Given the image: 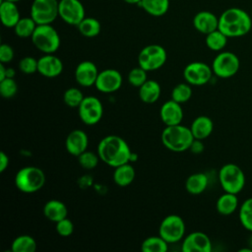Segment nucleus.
Here are the masks:
<instances>
[{
  "label": "nucleus",
  "mask_w": 252,
  "mask_h": 252,
  "mask_svg": "<svg viewBox=\"0 0 252 252\" xmlns=\"http://www.w3.org/2000/svg\"><path fill=\"white\" fill-rule=\"evenodd\" d=\"M100 160L111 167H117L131 160L132 153L127 142L116 135H108L102 138L96 151Z\"/></svg>",
  "instance_id": "1"
},
{
  "label": "nucleus",
  "mask_w": 252,
  "mask_h": 252,
  "mask_svg": "<svg viewBox=\"0 0 252 252\" xmlns=\"http://www.w3.org/2000/svg\"><path fill=\"white\" fill-rule=\"evenodd\" d=\"M251 29L252 17L241 8H228L219 17V30L228 38L244 36Z\"/></svg>",
  "instance_id": "2"
},
{
  "label": "nucleus",
  "mask_w": 252,
  "mask_h": 252,
  "mask_svg": "<svg viewBox=\"0 0 252 252\" xmlns=\"http://www.w3.org/2000/svg\"><path fill=\"white\" fill-rule=\"evenodd\" d=\"M161 143L169 151L174 153L185 152L190 149L194 136L190 127L177 124L165 126L161 132Z\"/></svg>",
  "instance_id": "3"
},
{
  "label": "nucleus",
  "mask_w": 252,
  "mask_h": 252,
  "mask_svg": "<svg viewBox=\"0 0 252 252\" xmlns=\"http://www.w3.org/2000/svg\"><path fill=\"white\" fill-rule=\"evenodd\" d=\"M45 174L37 166L22 167L15 176V185L23 193L31 194L39 191L45 183Z\"/></svg>",
  "instance_id": "4"
},
{
  "label": "nucleus",
  "mask_w": 252,
  "mask_h": 252,
  "mask_svg": "<svg viewBox=\"0 0 252 252\" xmlns=\"http://www.w3.org/2000/svg\"><path fill=\"white\" fill-rule=\"evenodd\" d=\"M31 38L35 48L44 54L54 53L60 46L59 33L51 24L37 25Z\"/></svg>",
  "instance_id": "5"
},
{
  "label": "nucleus",
  "mask_w": 252,
  "mask_h": 252,
  "mask_svg": "<svg viewBox=\"0 0 252 252\" xmlns=\"http://www.w3.org/2000/svg\"><path fill=\"white\" fill-rule=\"evenodd\" d=\"M219 181L224 192L238 194L245 186V174L239 165L225 163L219 170Z\"/></svg>",
  "instance_id": "6"
},
{
  "label": "nucleus",
  "mask_w": 252,
  "mask_h": 252,
  "mask_svg": "<svg viewBox=\"0 0 252 252\" xmlns=\"http://www.w3.org/2000/svg\"><path fill=\"white\" fill-rule=\"evenodd\" d=\"M166 58V51L161 45L150 44L140 51L138 64L147 72L156 71L165 64Z\"/></svg>",
  "instance_id": "7"
},
{
  "label": "nucleus",
  "mask_w": 252,
  "mask_h": 252,
  "mask_svg": "<svg viewBox=\"0 0 252 252\" xmlns=\"http://www.w3.org/2000/svg\"><path fill=\"white\" fill-rule=\"evenodd\" d=\"M59 0H33L30 16L37 25H50L58 17Z\"/></svg>",
  "instance_id": "8"
},
{
  "label": "nucleus",
  "mask_w": 252,
  "mask_h": 252,
  "mask_svg": "<svg viewBox=\"0 0 252 252\" xmlns=\"http://www.w3.org/2000/svg\"><path fill=\"white\" fill-rule=\"evenodd\" d=\"M240 68V60L238 56L231 51H220L213 60V73L222 79L234 76Z\"/></svg>",
  "instance_id": "9"
},
{
  "label": "nucleus",
  "mask_w": 252,
  "mask_h": 252,
  "mask_svg": "<svg viewBox=\"0 0 252 252\" xmlns=\"http://www.w3.org/2000/svg\"><path fill=\"white\" fill-rule=\"evenodd\" d=\"M158 235L168 244L182 240L185 235V223L183 219L177 215L166 216L159 224Z\"/></svg>",
  "instance_id": "10"
},
{
  "label": "nucleus",
  "mask_w": 252,
  "mask_h": 252,
  "mask_svg": "<svg viewBox=\"0 0 252 252\" xmlns=\"http://www.w3.org/2000/svg\"><path fill=\"white\" fill-rule=\"evenodd\" d=\"M213 74L212 66L200 61L189 63L183 70V77L191 86L206 85L211 81Z\"/></svg>",
  "instance_id": "11"
},
{
  "label": "nucleus",
  "mask_w": 252,
  "mask_h": 252,
  "mask_svg": "<svg viewBox=\"0 0 252 252\" xmlns=\"http://www.w3.org/2000/svg\"><path fill=\"white\" fill-rule=\"evenodd\" d=\"M78 113L86 125H95L103 115V106L95 96H87L78 107Z\"/></svg>",
  "instance_id": "12"
},
{
  "label": "nucleus",
  "mask_w": 252,
  "mask_h": 252,
  "mask_svg": "<svg viewBox=\"0 0 252 252\" xmlns=\"http://www.w3.org/2000/svg\"><path fill=\"white\" fill-rule=\"evenodd\" d=\"M58 14L63 22L75 27L86 17L85 7L80 0H59Z\"/></svg>",
  "instance_id": "13"
},
{
  "label": "nucleus",
  "mask_w": 252,
  "mask_h": 252,
  "mask_svg": "<svg viewBox=\"0 0 252 252\" xmlns=\"http://www.w3.org/2000/svg\"><path fill=\"white\" fill-rule=\"evenodd\" d=\"M122 75L115 69H105L98 73L94 87L97 91L110 94L118 91L122 86Z\"/></svg>",
  "instance_id": "14"
},
{
  "label": "nucleus",
  "mask_w": 252,
  "mask_h": 252,
  "mask_svg": "<svg viewBox=\"0 0 252 252\" xmlns=\"http://www.w3.org/2000/svg\"><path fill=\"white\" fill-rule=\"evenodd\" d=\"M181 250L183 252H211L212 241L202 231H193L182 239Z\"/></svg>",
  "instance_id": "15"
},
{
  "label": "nucleus",
  "mask_w": 252,
  "mask_h": 252,
  "mask_svg": "<svg viewBox=\"0 0 252 252\" xmlns=\"http://www.w3.org/2000/svg\"><path fill=\"white\" fill-rule=\"evenodd\" d=\"M98 73L97 67L94 62L89 60L82 61L75 69V80L82 87H92L94 86Z\"/></svg>",
  "instance_id": "16"
},
{
  "label": "nucleus",
  "mask_w": 252,
  "mask_h": 252,
  "mask_svg": "<svg viewBox=\"0 0 252 252\" xmlns=\"http://www.w3.org/2000/svg\"><path fill=\"white\" fill-rule=\"evenodd\" d=\"M159 116L165 126L181 124L183 119L182 106L175 100L169 99L161 105L159 109Z\"/></svg>",
  "instance_id": "17"
},
{
  "label": "nucleus",
  "mask_w": 252,
  "mask_h": 252,
  "mask_svg": "<svg viewBox=\"0 0 252 252\" xmlns=\"http://www.w3.org/2000/svg\"><path fill=\"white\" fill-rule=\"evenodd\" d=\"M89 138L85 131L75 129L71 131L66 137L65 147L67 152L75 157H79L82 153L88 150Z\"/></svg>",
  "instance_id": "18"
},
{
  "label": "nucleus",
  "mask_w": 252,
  "mask_h": 252,
  "mask_svg": "<svg viewBox=\"0 0 252 252\" xmlns=\"http://www.w3.org/2000/svg\"><path fill=\"white\" fill-rule=\"evenodd\" d=\"M38 60L37 72L46 78H55L63 71V62L53 53L44 54Z\"/></svg>",
  "instance_id": "19"
},
{
  "label": "nucleus",
  "mask_w": 252,
  "mask_h": 252,
  "mask_svg": "<svg viewBox=\"0 0 252 252\" xmlns=\"http://www.w3.org/2000/svg\"><path fill=\"white\" fill-rule=\"evenodd\" d=\"M193 27L206 35L219 29V17L210 11H200L193 18Z\"/></svg>",
  "instance_id": "20"
},
{
  "label": "nucleus",
  "mask_w": 252,
  "mask_h": 252,
  "mask_svg": "<svg viewBox=\"0 0 252 252\" xmlns=\"http://www.w3.org/2000/svg\"><path fill=\"white\" fill-rule=\"evenodd\" d=\"M0 19L6 28H14L21 19L20 11L15 2L1 0L0 3Z\"/></svg>",
  "instance_id": "21"
},
{
  "label": "nucleus",
  "mask_w": 252,
  "mask_h": 252,
  "mask_svg": "<svg viewBox=\"0 0 252 252\" xmlns=\"http://www.w3.org/2000/svg\"><path fill=\"white\" fill-rule=\"evenodd\" d=\"M190 130L194 136V139L203 141L204 139L208 138L214 130L213 120L209 116L200 115L192 121Z\"/></svg>",
  "instance_id": "22"
},
{
  "label": "nucleus",
  "mask_w": 252,
  "mask_h": 252,
  "mask_svg": "<svg viewBox=\"0 0 252 252\" xmlns=\"http://www.w3.org/2000/svg\"><path fill=\"white\" fill-rule=\"evenodd\" d=\"M44 217L52 222H57L68 215V209L66 205L59 200H49L43 206Z\"/></svg>",
  "instance_id": "23"
},
{
  "label": "nucleus",
  "mask_w": 252,
  "mask_h": 252,
  "mask_svg": "<svg viewBox=\"0 0 252 252\" xmlns=\"http://www.w3.org/2000/svg\"><path fill=\"white\" fill-rule=\"evenodd\" d=\"M161 89L159 84L155 80H147L139 88L140 99L148 104L155 103L160 96Z\"/></svg>",
  "instance_id": "24"
},
{
  "label": "nucleus",
  "mask_w": 252,
  "mask_h": 252,
  "mask_svg": "<svg viewBox=\"0 0 252 252\" xmlns=\"http://www.w3.org/2000/svg\"><path fill=\"white\" fill-rule=\"evenodd\" d=\"M238 205L237 194L224 192L218 198L216 209L221 216H230L237 210Z\"/></svg>",
  "instance_id": "25"
},
{
  "label": "nucleus",
  "mask_w": 252,
  "mask_h": 252,
  "mask_svg": "<svg viewBox=\"0 0 252 252\" xmlns=\"http://www.w3.org/2000/svg\"><path fill=\"white\" fill-rule=\"evenodd\" d=\"M209 184V178L204 172H196L189 175L185 181V189L192 195L203 193Z\"/></svg>",
  "instance_id": "26"
},
{
  "label": "nucleus",
  "mask_w": 252,
  "mask_h": 252,
  "mask_svg": "<svg viewBox=\"0 0 252 252\" xmlns=\"http://www.w3.org/2000/svg\"><path fill=\"white\" fill-rule=\"evenodd\" d=\"M135 175H136L135 168L130 164V162L124 163L114 168L113 181L116 185L125 187L130 185L134 181Z\"/></svg>",
  "instance_id": "27"
},
{
  "label": "nucleus",
  "mask_w": 252,
  "mask_h": 252,
  "mask_svg": "<svg viewBox=\"0 0 252 252\" xmlns=\"http://www.w3.org/2000/svg\"><path fill=\"white\" fill-rule=\"evenodd\" d=\"M142 9L153 17H161L169 9V0H141Z\"/></svg>",
  "instance_id": "28"
},
{
  "label": "nucleus",
  "mask_w": 252,
  "mask_h": 252,
  "mask_svg": "<svg viewBox=\"0 0 252 252\" xmlns=\"http://www.w3.org/2000/svg\"><path fill=\"white\" fill-rule=\"evenodd\" d=\"M77 28L79 32L85 37H94L98 35L101 31L99 21L93 17H85Z\"/></svg>",
  "instance_id": "29"
},
{
  "label": "nucleus",
  "mask_w": 252,
  "mask_h": 252,
  "mask_svg": "<svg viewBox=\"0 0 252 252\" xmlns=\"http://www.w3.org/2000/svg\"><path fill=\"white\" fill-rule=\"evenodd\" d=\"M11 250L12 252H34L36 250V241L31 235H19L13 240Z\"/></svg>",
  "instance_id": "30"
},
{
  "label": "nucleus",
  "mask_w": 252,
  "mask_h": 252,
  "mask_svg": "<svg viewBox=\"0 0 252 252\" xmlns=\"http://www.w3.org/2000/svg\"><path fill=\"white\" fill-rule=\"evenodd\" d=\"M37 24L34 22V20L30 17H24L19 20V22L16 24V26L13 28L15 34L21 38H27L32 37Z\"/></svg>",
  "instance_id": "31"
},
{
  "label": "nucleus",
  "mask_w": 252,
  "mask_h": 252,
  "mask_svg": "<svg viewBox=\"0 0 252 252\" xmlns=\"http://www.w3.org/2000/svg\"><path fill=\"white\" fill-rule=\"evenodd\" d=\"M227 39L228 37L218 29L206 34L205 42L209 49L213 51H221L225 47L227 43Z\"/></svg>",
  "instance_id": "32"
},
{
  "label": "nucleus",
  "mask_w": 252,
  "mask_h": 252,
  "mask_svg": "<svg viewBox=\"0 0 252 252\" xmlns=\"http://www.w3.org/2000/svg\"><path fill=\"white\" fill-rule=\"evenodd\" d=\"M168 243L160 236H149L141 244L143 252H166Z\"/></svg>",
  "instance_id": "33"
},
{
  "label": "nucleus",
  "mask_w": 252,
  "mask_h": 252,
  "mask_svg": "<svg viewBox=\"0 0 252 252\" xmlns=\"http://www.w3.org/2000/svg\"><path fill=\"white\" fill-rule=\"evenodd\" d=\"M238 217L241 225L249 232H252V197L244 200L241 203Z\"/></svg>",
  "instance_id": "34"
},
{
  "label": "nucleus",
  "mask_w": 252,
  "mask_h": 252,
  "mask_svg": "<svg viewBox=\"0 0 252 252\" xmlns=\"http://www.w3.org/2000/svg\"><path fill=\"white\" fill-rule=\"evenodd\" d=\"M192 96V88L191 85L186 83L177 84L171 92V99L175 100L176 102L182 104L187 102Z\"/></svg>",
  "instance_id": "35"
},
{
  "label": "nucleus",
  "mask_w": 252,
  "mask_h": 252,
  "mask_svg": "<svg viewBox=\"0 0 252 252\" xmlns=\"http://www.w3.org/2000/svg\"><path fill=\"white\" fill-rule=\"evenodd\" d=\"M85 96L78 88H69L63 94V100L69 107H79Z\"/></svg>",
  "instance_id": "36"
},
{
  "label": "nucleus",
  "mask_w": 252,
  "mask_h": 252,
  "mask_svg": "<svg viewBox=\"0 0 252 252\" xmlns=\"http://www.w3.org/2000/svg\"><path fill=\"white\" fill-rule=\"evenodd\" d=\"M18 92V84L14 78H5L0 81V94L4 98H11Z\"/></svg>",
  "instance_id": "37"
},
{
  "label": "nucleus",
  "mask_w": 252,
  "mask_h": 252,
  "mask_svg": "<svg viewBox=\"0 0 252 252\" xmlns=\"http://www.w3.org/2000/svg\"><path fill=\"white\" fill-rule=\"evenodd\" d=\"M78 158V161L80 163V165L85 168V169H93L94 168L97 163L98 160L100 159L97 153L94 154L91 151H85L84 153H82Z\"/></svg>",
  "instance_id": "38"
},
{
  "label": "nucleus",
  "mask_w": 252,
  "mask_h": 252,
  "mask_svg": "<svg viewBox=\"0 0 252 252\" xmlns=\"http://www.w3.org/2000/svg\"><path fill=\"white\" fill-rule=\"evenodd\" d=\"M148 80L147 71L144 70L142 67L138 66L133 68L128 74V82L131 86L140 88L146 81Z\"/></svg>",
  "instance_id": "39"
},
{
  "label": "nucleus",
  "mask_w": 252,
  "mask_h": 252,
  "mask_svg": "<svg viewBox=\"0 0 252 252\" xmlns=\"http://www.w3.org/2000/svg\"><path fill=\"white\" fill-rule=\"evenodd\" d=\"M19 69L24 74H33L37 72L38 69V60L32 56H25L19 62Z\"/></svg>",
  "instance_id": "40"
},
{
  "label": "nucleus",
  "mask_w": 252,
  "mask_h": 252,
  "mask_svg": "<svg viewBox=\"0 0 252 252\" xmlns=\"http://www.w3.org/2000/svg\"><path fill=\"white\" fill-rule=\"evenodd\" d=\"M55 224H56L55 229L60 236H63V237L70 236L74 231V224H73L72 220H69L68 218H65V219L55 222Z\"/></svg>",
  "instance_id": "41"
},
{
  "label": "nucleus",
  "mask_w": 252,
  "mask_h": 252,
  "mask_svg": "<svg viewBox=\"0 0 252 252\" xmlns=\"http://www.w3.org/2000/svg\"><path fill=\"white\" fill-rule=\"evenodd\" d=\"M14 49L11 45L7 43H2L0 45V62L1 63H9L14 58Z\"/></svg>",
  "instance_id": "42"
},
{
  "label": "nucleus",
  "mask_w": 252,
  "mask_h": 252,
  "mask_svg": "<svg viewBox=\"0 0 252 252\" xmlns=\"http://www.w3.org/2000/svg\"><path fill=\"white\" fill-rule=\"evenodd\" d=\"M204 149H205V146H204L202 140L194 139V141H193V143L191 144L189 150H190L192 153H194V154H200V153H202V152L204 151Z\"/></svg>",
  "instance_id": "43"
},
{
  "label": "nucleus",
  "mask_w": 252,
  "mask_h": 252,
  "mask_svg": "<svg viewBox=\"0 0 252 252\" xmlns=\"http://www.w3.org/2000/svg\"><path fill=\"white\" fill-rule=\"evenodd\" d=\"M10 163V159L7 154H5L4 152L0 153V172H4Z\"/></svg>",
  "instance_id": "44"
},
{
  "label": "nucleus",
  "mask_w": 252,
  "mask_h": 252,
  "mask_svg": "<svg viewBox=\"0 0 252 252\" xmlns=\"http://www.w3.org/2000/svg\"><path fill=\"white\" fill-rule=\"evenodd\" d=\"M6 68L4 63H0V81L4 80L7 76H6Z\"/></svg>",
  "instance_id": "45"
},
{
  "label": "nucleus",
  "mask_w": 252,
  "mask_h": 252,
  "mask_svg": "<svg viewBox=\"0 0 252 252\" xmlns=\"http://www.w3.org/2000/svg\"><path fill=\"white\" fill-rule=\"evenodd\" d=\"M15 74H16V72L13 68H11V67L6 68V76H7L6 78H14Z\"/></svg>",
  "instance_id": "46"
},
{
  "label": "nucleus",
  "mask_w": 252,
  "mask_h": 252,
  "mask_svg": "<svg viewBox=\"0 0 252 252\" xmlns=\"http://www.w3.org/2000/svg\"><path fill=\"white\" fill-rule=\"evenodd\" d=\"M127 4H140L141 0H123Z\"/></svg>",
  "instance_id": "47"
},
{
  "label": "nucleus",
  "mask_w": 252,
  "mask_h": 252,
  "mask_svg": "<svg viewBox=\"0 0 252 252\" xmlns=\"http://www.w3.org/2000/svg\"><path fill=\"white\" fill-rule=\"evenodd\" d=\"M248 247L252 250V232H251V235H250V237L248 239Z\"/></svg>",
  "instance_id": "48"
},
{
  "label": "nucleus",
  "mask_w": 252,
  "mask_h": 252,
  "mask_svg": "<svg viewBox=\"0 0 252 252\" xmlns=\"http://www.w3.org/2000/svg\"><path fill=\"white\" fill-rule=\"evenodd\" d=\"M7 1H11V2H15V3H17V2H19V1H21V0H7Z\"/></svg>",
  "instance_id": "49"
},
{
  "label": "nucleus",
  "mask_w": 252,
  "mask_h": 252,
  "mask_svg": "<svg viewBox=\"0 0 252 252\" xmlns=\"http://www.w3.org/2000/svg\"><path fill=\"white\" fill-rule=\"evenodd\" d=\"M251 17H252V8H251Z\"/></svg>",
  "instance_id": "50"
}]
</instances>
